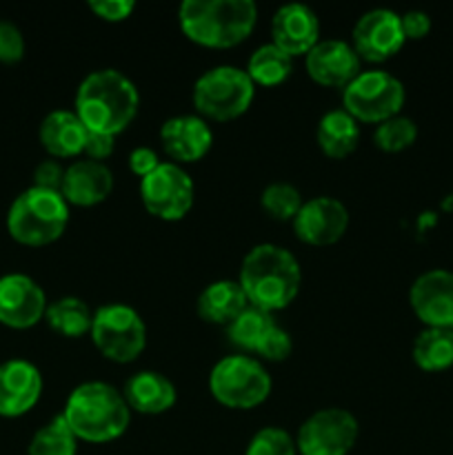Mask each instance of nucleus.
<instances>
[{"instance_id":"obj_1","label":"nucleus","mask_w":453,"mask_h":455,"mask_svg":"<svg viewBox=\"0 0 453 455\" xmlns=\"http://www.w3.org/2000/svg\"><path fill=\"white\" fill-rule=\"evenodd\" d=\"M140 92L120 69H96L84 76L74 98V111L87 132L118 136L136 120Z\"/></svg>"},{"instance_id":"obj_2","label":"nucleus","mask_w":453,"mask_h":455,"mask_svg":"<svg viewBox=\"0 0 453 455\" xmlns=\"http://www.w3.org/2000/svg\"><path fill=\"white\" fill-rule=\"evenodd\" d=\"M238 283L249 305L275 314L287 309L300 293L302 267L289 249L262 243L242 258Z\"/></svg>"},{"instance_id":"obj_3","label":"nucleus","mask_w":453,"mask_h":455,"mask_svg":"<svg viewBox=\"0 0 453 455\" xmlns=\"http://www.w3.org/2000/svg\"><path fill=\"white\" fill-rule=\"evenodd\" d=\"M178 25L198 47H238L256 29L258 4L253 0H185L178 9Z\"/></svg>"},{"instance_id":"obj_4","label":"nucleus","mask_w":453,"mask_h":455,"mask_svg":"<svg viewBox=\"0 0 453 455\" xmlns=\"http://www.w3.org/2000/svg\"><path fill=\"white\" fill-rule=\"evenodd\" d=\"M62 418L76 438L89 444H107L124 435L131 425V409L123 391L102 380L76 387L67 398Z\"/></svg>"},{"instance_id":"obj_5","label":"nucleus","mask_w":453,"mask_h":455,"mask_svg":"<svg viewBox=\"0 0 453 455\" xmlns=\"http://www.w3.org/2000/svg\"><path fill=\"white\" fill-rule=\"evenodd\" d=\"M69 225V204L60 191L31 185L16 196L7 213V231L25 247H47L62 238Z\"/></svg>"},{"instance_id":"obj_6","label":"nucleus","mask_w":453,"mask_h":455,"mask_svg":"<svg viewBox=\"0 0 453 455\" xmlns=\"http://www.w3.org/2000/svg\"><path fill=\"white\" fill-rule=\"evenodd\" d=\"M256 98V84L235 65H218L203 71L191 89L195 114L207 123H231L249 111Z\"/></svg>"},{"instance_id":"obj_7","label":"nucleus","mask_w":453,"mask_h":455,"mask_svg":"<svg viewBox=\"0 0 453 455\" xmlns=\"http://www.w3.org/2000/svg\"><path fill=\"white\" fill-rule=\"evenodd\" d=\"M274 389L269 371L256 355H225L209 373V391L213 400L226 409L249 411L266 403Z\"/></svg>"},{"instance_id":"obj_8","label":"nucleus","mask_w":453,"mask_h":455,"mask_svg":"<svg viewBox=\"0 0 453 455\" xmlns=\"http://www.w3.org/2000/svg\"><path fill=\"white\" fill-rule=\"evenodd\" d=\"M89 336L105 360L131 364L147 347V324L138 309L127 302H109L93 311Z\"/></svg>"},{"instance_id":"obj_9","label":"nucleus","mask_w":453,"mask_h":455,"mask_svg":"<svg viewBox=\"0 0 453 455\" xmlns=\"http://www.w3.org/2000/svg\"><path fill=\"white\" fill-rule=\"evenodd\" d=\"M407 89L385 69H364L342 89V109L358 123L380 124L402 111Z\"/></svg>"},{"instance_id":"obj_10","label":"nucleus","mask_w":453,"mask_h":455,"mask_svg":"<svg viewBox=\"0 0 453 455\" xmlns=\"http://www.w3.org/2000/svg\"><path fill=\"white\" fill-rule=\"evenodd\" d=\"M140 200L147 213L158 220L176 222L191 212L195 200L194 178L182 164L160 163L140 180Z\"/></svg>"},{"instance_id":"obj_11","label":"nucleus","mask_w":453,"mask_h":455,"mask_svg":"<svg viewBox=\"0 0 453 455\" xmlns=\"http://www.w3.org/2000/svg\"><path fill=\"white\" fill-rule=\"evenodd\" d=\"M360 435L358 418L340 407L311 413L300 425L296 447L300 455H349Z\"/></svg>"},{"instance_id":"obj_12","label":"nucleus","mask_w":453,"mask_h":455,"mask_svg":"<svg viewBox=\"0 0 453 455\" xmlns=\"http://www.w3.org/2000/svg\"><path fill=\"white\" fill-rule=\"evenodd\" d=\"M404 43L407 38H404L400 13L386 7L364 12L351 31V47L355 49L360 60L371 65H380L393 58L404 47Z\"/></svg>"},{"instance_id":"obj_13","label":"nucleus","mask_w":453,"mask_h":455,"mask_svg":"<svg viewBox=\"0 0 453 455\" xmlns=\"http://www.w3.org/2000/svg\"><path fill=\"white\" fill-rule=\"evenodd\" d=\"M349 229V209L333 196H315L305 200L293 218V234L309 247L336 244Z\"/></svg>"},{"instance_id":"obj_14","label":"nucleus","mask_w":453,"mask_h":455,"mask_svg":"<svg viewBox=\"0 0 453 455\" xmlns=\"http://www.w3.org/2000/svg\"><path fill=\"white\" fill-rule=\"evenodd\" d=\"M47 296L27 274H7L0 278V324L9 329H31L44 320Z\"/></svg>"},{"instance_id":"obj_15","label":"nucleus","mask_w":453,"mask_h":455,"mask_svg":"<svg viewBox=\"0 0 453 455\" xmlns=\"http://www.w3.org/2000/svg\"><path fill=\"white\" fill-rule=\"evenodd\" d=\"M409 302L425 327L453 329V271L429 269L413 280Z\"/></svg>"},{"instance_id":"obj_16","label":"nucleus","mask_w":453,"mask_h":455,"mask_svg":"<svg viewBox=\"0 0 453 455\" xmlns=\"http://www.w3.org/2000/svg\"><path fill=\"white\" fill-rule=\"evenodd\" d=\"M305 69L320 87L345 89L362 71V60L346 40L320 38V43L305 56Z\"/></svg>"},{"instance_id":"obj_17","label":"nucleus","mask_w":453,"mask_h":455,"mask_svg":"<svg viewBox=\"0 0 453 455\" xmlns=\"http://www.w3.org/2000/svg\"><path fill=\"white\" fill-rule=\"evenodd\" d=\"M271 43L291 58H305L320 43V18L305 3H287L271 18Z\"/></svg>"},{"instance_id":"obj_18","label":"nucleus","mask_w":453,"mask_h":455,"mask_svg":"<svg viewBox=\"0 0 453 455\" xmlns=\"http://www.w3.org/2000/svg\"><path fill=\"white\" fill-rule=\"evenodd\" d=\"M160 142L171 163L191 164L211 151L213 132L207 120L198 114H178L163 123Z\"/></svg>"},{"instance_id":"obj_19","label":"nucleus","mask_w":453,"mask_h":455,"mask_svg":"<svg viewBox=\"0 0 453 455\" xmlns=\"http://www.w3.org/2000/svg\"><path fill=\"white\" fill-rule=\"evenodd\" d=\"M43 395V373L22 358L0 364V416L20 418L38 404Z\"/></svg>"},{"instance_id":"obj_20","label":"nucleus","mask_w":453,"mask_h":455,"mask_svg":"<svg viewBox=\"0 0 453 455\" xmlns=\"http://www.w3.org/2000/svg\"><path fill=\"white\" fill-rule=\"evenodd\" d=\"M114 191V173L105 163L76 158L65 169L60 194L74 207H96L105 203Z\"/></svg>"},{"instance_id":"obj_21","label":"nucleus","mask_w":453,"mask_h":455,"mask_svg":"<svg viewBox=\"0 0 453 455\" xmlns=\"http://www.w3.org/2000/svg\"><path fill=\"white\" fill-rule=\"evenodd\" d=\"M123 395L131 413H140V416H163V413L171 411L178 403V389L173 380H169L164 373L151 371V369L127 378Z\"/></svg>"},{"instance_id":"obj_22","label":"nucleus","mask_w":453,"mask_h":455,"mask_svg":"<svg viewBox=\"0 0 453 455\" xmlns=\"http://www.w3.org/2000/svg\"><path fill=\"white\" fill-rule=\"evenodd\" d=\"M87 127L74 109H53L43 118L38 138L52 158H80L87 142Z\"/></svg>"},{"instance_id":"obj_23","label":"nucleus","mask_w":453,"mask_h":455,"mask_svg":"<svg viewBox=\"0 0 453 455\" xmlns=\"http://www.w3.org/2000/svg\"><path fill=\"white\" fill-rule=\"evenodd\" d=\"M247 307L249 302L242 287H240L238 280L231 278L209 283L200 291L198 302H195V311H198L200 320L209 324H220V327L234 323Z\"/></svg>"},{"instance_id":"obj_24","label":"nucleus","mask_w":453,"mask_h":455,"mask_svg":"<svg viewBox=\"0 0 453 455\" xmlns=\"http://www.w3.org/2000/svg\"><path fill=\"white\" fill-rule=\"evenodd\" d=\"M315 140L322 154L331 160H342L360 145V123L342 107L327 111L315 127Z\"/></svg>"},{"instance_id":"obj_25","label":"nucleus","mask_w":453,"mask_h":455,"mask_svg":"<svg viewBox=\"0 0 453 455\" xmlns=\"http://www.w3.org/2000/svg\"><path fill=\"white\" fill-rule=\"evenodd\" d=\"M411 358L417 369L426 373H440L453 367V329L425 327L416 336Z\"/></svg>"},{"instance_id":"obj_26","label":"nucleus","mask_w":453,"mask_h":455,"mask_svg":"<svg viewBox=\"0 0 453 455\" xmlns=\"http://www.w3.org/2000/svg\"><path fill=\"white\" fill-rule=\"evenodd\" d=\"M278 327L274 314L265 309H258V307L249 305L234 323L226 324V338H229L231 345L235 349H240L247 355H256L260 345L265 342V338L269 336L274 329Z\"/></svg>"},{"instance_id":"obj_27","label":"nucleus","mask_w":453,"mask_h":455,"mask_svg":"<svg viewBox=\"0 0 453 455\" xmlns=\"http://www.w3.org/2000/svg\"><path fill=\"white\" fill-rule=\"evenodd\" d=\"M44 320L56 333L65 338H83L91 331L93 311L87 302L78 296H62L49 302L44 311Z\"/></svg>"},{"instance_id":"obj_28","label":"nucleus","mask_w":453,"mask_h":455,"mask_svg":"<svg viewBox=\"0 0 453 455\" xmlns=\"http://www.w3.org/2000/svg\"><path fill=\"white\" fill-rule=\"evenodd\" d=\"M256 87H278L287 83L293 71V58L274 43L260 44L249 56L247 69H244Z\"/></svg>"},{"instance_id":"obj_29","label":"nucleus","mask_w":453,"mask_h":455,"mask_svg":"<svg viewBox=\"0 0 453 455\" xmlns=\"http://www.w3.org/2000/svg\"><path fill=\"white\" fill-rule=\"evenodd\" d=\"M78 443L80 440L69 429L62 413H58L47 425L36 431L27 455H76L78 453Z\"/></svg>"},{"instance_id":"obj_30","label":"nucleus","mask_w":453,"mask_h":455,"mask_svg":"<svg viewBox=\"0 0 453 455\" xmlns=\"http://www.w3.org/2000/svg\"><path fill=\"white\" fill-rule=\"evenodd\" d=\"M305 204L302 194L291 182H271L262 189L260 207L269 218L280 222H293L300 207Z\"/></svg>"},{"instance_id":"obj_31","label":"nucleus","mask_w":453,"mask_h":455,"mask_svg":"<svg viewBox=\"0 0 453 455\" xmlns=\"http://www.w3.org/2000/svg\"><path fill=\"white\" fill-rule=\"evenodd\" d=\"M416 140H417L416 120L402 114L376 124V132H373V142H376L378 149L385 151V154H400V151L409 149Z\"/></svg>"},{"instance_id":"obj_32","label":"nucleus","mask_w":453,"mask_h":455,"mask_svg":"<svg viewBox=\"0 0 453 455\" xmlns=\"http://www.w3.org/2000/svg\"><path fill=\"white\" fill-rule=\"evenodd\" d=\"M244 455H298L296 438L280 427H262L249 440Z\"/></svg>"},{"instance_id":"obj_33","label":"nucleus","mask_w":453,"mask_h":455,"mask_svg":"<svg viewBox=\"0 0 453 455\" xmlns=\"http://www.w3.org/2000/svg\"><path fill=\"white\" fill-rule=\"evenodd\" d=\"M293 354V338L287 329L278 327L265 338V342L258 349V360H265V363H284L289 355Z\"/></svg>"},{"instance_id":"obj_34","label":"nucleus","mask_w":453,"mask_h":455,"mask_svg":"<svg viewBox=\"0 0 453 455\" xmlns=\"http://www.w3.org/2000/svg\"><path fill=\"white\" fill-rule=\"evenodd\" d=\"M25 56V36L12 20H0V62L13 65Z\"/></svg>"},{"instance_id":"obj_35","label":"nucleus","mask_w":453,"mask_h":455,"mask_svg":"<svg viewBox=\"0 0 453 455\" xmlns=\"http://www.w3.org/2000/svg\"><path fill=\"white\" fill-rule=\"evenodd\" d=\"M89 9L105 22H123L136 12L133 0H89Z\"/></svg>"},{"instance_id":"obj_36","label":"nucleus","mask_w":453,"mask_h":455,"mask_svg":"<svg viewBox=\"0 0 453 455\" xmlns=\"http://www.w3.org/2000/svg\"><path fill=\"white\" fill-rule=\"evenodd\" d=\"M400 20H402V31L407 40H422L429 36L431 16L422 9H409V12L400 13Z\"/></svg>"},{"instance_id":"obj_37","label":"nucleus","mask_w":453,"mask_h":455,"mask_svg":"<svg viewBox=\"0 0 453 455\" xmlns=\"http://www.w3.org/2000/svg\"><path fill=\"white\" fill-rule=\"evenodd\" d=\"M62 178H65V169L56 160H43L34 169V187H40V189L60 191Z\"/></svg>"},{"instance_id":"obj_38","label":"nucleus","mask_w":453,"mask_h":455,"mask_svg":"<svg viewBox=\"0 0 453 455\" xmlns=\"http://www.w3.org/2000/svg\"><path fill=\"white\" fill-rule=\"evenodd\" d=\"M115 149V136H107V133H87V142H84L83 156L89 160H96V163H105Z\"/></svg>"},{"instance_id":"obj_39","label":"nucleus","mask_w":453,"mask_h":455,"mask_svg":"<svg viewBox=\"0 0 453 455\" xmlns=\"http://www.w3.org/2000/svg\"><path fill=\"white\" fill-rule=\"evenodd\" d=\"M160 163H163V160H160V156L155 154V149H151V147H136V149L129 154V169H131L133 176H138L140 180L145 176H149Z\"/></svg>"},{"instance_id":"obj_40","label":"nucleus","mask_w":453,"mask_h":455,"mask_svg":"<svg viewBox=\"0 0 453 455\" xmlns=\"http://www.w3.org/2000/svg\"><path fill=\"white\" fill-rule=\"evenodd\" d=\"M440 207H442L444 213H453V189L444 196L442 203H440Z\"/></svg>"}]
</instances>
